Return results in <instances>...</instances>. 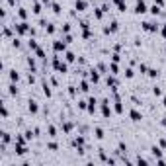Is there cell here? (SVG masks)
<instances>
[{
  "label": "cell",
  "mask_w": 166,
  "mask_h": 166,
  "mask_svg": "<svg viewBox=\"0 0 166 166\" xmlns=\"http://www.w3.org/2000/svg\"><path fill=\"white\" fill-rule=\"evenodd\" d=\"M96 108H98V100H96L94 96H90V98H88V110L86 111H88L90 115H94L96 114Z\"/></svg>",
  "instance_id": "16"
},
{
  "label": "cell",
  "mask_w": 166,
  "mask_h": 166,
  "mask_svg": "<svg viewBox=\"0 0 166 166\" xmlns=\"http://www.w3.org/2000/svg\"><path fill=\"white\" fill-rule=\"evenodd\" d=\"M117 29H119V22H117V20H111L108 28H104V33L106 35H108V33H115Z\"/></svg>",
  "instance_id": "17"
},
{
  "label": "cell",
  "mask_w": 166,
  "mask_h": 166,
  "mask_svg": "<svg viewBox=\"0 0 166 166\" xmlns=\"http://www.w3.org/2000/svg\"><path fill=\"white\" fill-rule=\"evenodd\" d=\"M76 108H78V110H82V111H84V110H88V102H86V100H78V102H76Z\"/></svg>",
  "instance_id": "38"
},
{
  "label": "cell",
  "mask_w": 166,
  "mask_h": 166,
  "mask_svg": "<svg viewBox=\"0 0 166 166\" xmlns=\"http://www.w3.org/2000/svg\"><path fill=\"white\" fill-rule=\"evenodd\" d=\"M133 76H135V71H133L131 67H127L125 68V78H133Z\"/></svg>",
  "instance_id": "45"
},
{
  "label": "cell",
  "mask_w": 166,
  "mask_h": 166,
  "mask_svg": "<svg viewBox=\"0 0 166 166\" xmlns=\"http://www.w3.org/2000/svg\"><path fill=\"white\" fill-rule=\"evenodd\" d=\"M94 137H96V141H104V137H106V133L102 127H94Z\"/></svg>",
  "instance_id": "22"
},
{
  "label": "cell",
  "mask_w": 166,
  "mask_h": 166,
  "mask_svg": "<svg viewBox=\"0 0 166 166\" xmlns=\"http://www.w3.org/2000/svg\"><path fill=\"white\" fill-rule=\"evenodd\" d=\"M78 88H80V92H82V94H86L88 90H90V84L86 82V80H80V82H78Z\"/></svg>",
  "instance_id": "27"
},
{
  "label": "cell",
  "mask_w": 166,
  "mask_h": 166,
  "mask_svg": "<svg viewBox=\"0 0 166 166\" xmlns=\"http://www.w3.org/2000/svg\"><path fill=\"white\" fill-rule=\"evenodd\" d=\"M8 78H10V82H16V84H18V82H20V72L16 71V68H12V71H8Z\"/></svg>",
  "instance_id": "20"
},
{
  "label": "cell",
  "mask_w": 166,
  "mask_h": 166,
  "mask_svg": "<svg viewBox=\"0 0 166 166\" xmlns=\"http://www.w3.org/2000/svg\"><path fill=\"white\" fill-rule=\"evenodd\" d=\"M114 111L117 115H121L123 111H125V110H123V102L121 100H114Z\"/></svg>",
  "instance_id": "21"
},
{
  "label": "cell",
  "mask_w": 166,
  "mask_h": 166,
  "mask_svg": "<svg viewBox=\"0 0 166 166\" xmlns=\"http://www.w3.org/2000/svg\"><path fill=\"white\" fill-rule=\"evenodd\" d=\"M18 86H16V82H10L8 84V90H6V96H12V98H16V96H18Z\"/></svg>",
  "instance_id": "18"
},
{
  "label": "cell",
  "mask_w": 166,
  "mask_h": 166,
  "mask_svg": "<svg viewBox=\"0 0 166 166\" xmlns=\"http://www.w3.org/2000/svg\"><path fill=\"white\" fill-rule=\"evenodd\" d=\"M41 6H43V4H41V0H33V6H31V12H33L35 16H41V12H43V10H41Z\"/></svg>",
  "instance_id": "19"
},
{
  "label": "cell",
  "mask_w": 166,
  "mask_h": 166,
  "mask_svg": "<svg viewBox=\"0 0 166 166\" xmlns=\"http://www.w3.org/2000/svg\"><path fill=\"white\" fill-rule=\"evenodd\" d=\"M35 53V57L37 59H43V61H45V59H47V55H45V51L43 49H41V47H39V49H37V51H33Z\"/></svg>",
  "instance_id": "43"
},
{
  "label": "cell",
  "mask_w": 166,
  "mask_h": 166,
  "mask_svg": "<svg viewBox=\"0 0 166 166\" xmlns=\"http://www.w3.org/2000/svg\"><path fill=\"white\" fill-rule=\"evenodd\" d=\"M25 63H28V67H29L31 72H37V65H35V59L33 57H28V61H25Z\"/></svg>",
  "instance_id": "26"
},
{
  "label": "cell",
  "mask_w": 166,
  "mask_h": 166,
  "mask_svg": "<svg viewBox=\"0 0 166 166\" xmlns=\"http://www.w3.org/2000/svg\"><path fill=\"white\" fill-rule=\"evenodd\" d=\"M106 84H108L110 90H117V88H119V80L115 78V74H108V78H106Z\"/></svg>",
  "instance_id": "7"
},
{
  "label": "cell",
  "mask_w": 166,
  "mask_h": 166,
  "mask_svg": "<svg viewBox=\"0 0 166 166\" xmlns=\"http://www.w3.org/2000/svg\"><path fill=\"white\" fill-rule=\"evenodd\" d=\"M74 10H76V12H86L88 0H74Z\"/></svg>",
  "instance_id": "14"
},
{
  "label": "cell",
  "mask_w": 166,
  "mask_h": 166,
  "mask_svg": "<svg viewBox=\"0 0 166 166\" xmlns=\"http://www.w3.org/2000/svg\"><path fill=\"white\" fill-rule=\"evenodd\" d=\"M162 106H164V108H166V96H164V98H162Z\"/></svg>",
  "instance_id": "52"
},
{
  "label": "cell",
  "mask_w": 166,
  "mask_h": 166,
  "mask_svg": "<svg viewBox=\"0 0 166 166\" xmlns=\"http://www.w3.org/2000/svg\"><path fill=\"white\" fill-rule=\"evenodd\" d=\"M110 74H115V76L119 74V65H117V63H114V61L110 63Z\"/></svg>",
  "instance_id": "29"
},
{
  "label": "cell",
  "mask_w": 166,
  "mask_h": 166,
  "mask_svg": "<svg viewBox=\"0 0 166 166\" xmlns=\"http://www.w3.org/2000/svg\"><path fill=\"white\" fill-rule=\"evenodd\" d=\"M41 92H43V96H45V98H53V90H51L49 82H47L45 78L41 80Z\"/></svg>",
  "instance_id": "11"
},
{
  "label": "cell",
  "mask_w": 166,
  "mask_h": 166,
  "mask_svg": "<svg viewBox=\"0 0 166 166\" xmlns=\"http://www.w3.org/2000/svg\"><path fill=\"white\" fill-rule=\"evenodd\" d=\"M82 145H86V137H84L82 133H80V135H76V137H74L72 141H71V147H72V149H76V147H82Z\"/></svg>",
  "instance_id": "12"
},
{
  "label": "cell",
  "mask_w": 166,
  "mask_h": 166,
  "mask_svg": "<svg viewBox=\"0 0 166 166\" xmlns=\"http://www.w3.org/2000/svg\"><path fill=\"white\" fill-rule=\"evenodd\" d=\"M100 106H102V117H106V119H108V117H111V115L115 114V111H114V108L110 106V98H104V100L100 102Z\"/></svg>",
  "instance_id": "3"
},
{
  "label": "cell",
  "mask_w": 166,
  "mask_h": 166,
  "mask_svg": "<svg viewBox=\"0 0 166 166\" xmlns=\"http://www.w3.org/2000/svg\"><path fill=\"white\" fill-rule=\"evenodd\" d=\"M47 151L57 152V151H59V143H57V141H49V143H47Z\"/></svg>",
  "instance_id": "28"
},
{
  "label": "cell",
  "mask_w": 166,
  "mask_h": 166,
  "mask_svg": "<svg viewBox=\"0 0 166 166\" xmlns=\"http://www.w3.org/2000/svg\"><path fill=\"white\" fill-rule=\"evenodd\" d=\"M71 29H72L71 22H65V24H63V28H61V31H63V33H71Z\"/></svg>",
  "instance_id": "39"
},
{
  "label": "cell",
  "mask_w": 166,
  "mask_h": 166,
  "mask_svg": "<svg viewBox=\"0 0 166 166\" xmlns=\"http://www.w3.org/2000/svg\"><path fill=\"white\" fill-rule=\"evenodd\" d=\"M88 2H92V0H88Z\"/></svg>",
  "instance_id": "53"
},
{
  "label": "cell",
  "mask_w": 166,
  "mask_h": 166,
  "mask_svg": "<svg viewBox=\"0 0 166 166\" xmlns=\"http://www.w3.org/2000/svg\"><path fill=\"white\" fill-rule=\"evenodd\" d=\"M129 117H131V121H135V123H139V121H141V119H143V114H141V111H139V110L135 108V106H133V108L129 110Z\"/></svg>",
  "instance_id": "13"
},
{
  "label": "cell",
  "mask_w": 166,
  "mask_h": 166,
  "mask_svg": "<svg viewBox=\"0 0 166 166\" xmlns=\"http://www.w3.org/2000/svg\"><path fill=\"white\" fill-rule=\"evenodd\" d=\"M45 31H47V33H49V35H53V33H55V31H57V28H55V24H47V28H45Z\"/></svg>",
  "instance_id": "40"
},
{
  "label": "cell",
  "mask_w": 166,
  "mask_h": 166,
  "mask_svg": "<svg viewBox=\"0 0 166 166\" xmlns=\"http://www.w3.org/2000/svg\"><path fill=\"white\" fill-rule=\"evenodd\" d=\"M149 162H151V160L145 158V156H141V154H139V156L135 158V164H149Z\"/></svg>",
  "instance_id": "41"
},
{
  "label": "cell",
  "mask_w": 166,
  "mask_h": 166,
  "mask_svg": "<svg viewBox=\"0 0 166 166\" xmlns=\"http://www.w3.org/2000/svg\"><path fill=\"white\" fill-rule=\"evenodd\" d=\"M151 154H152V158L156 160V158H162V154H164V149L160 147V145L156 143V145H152L151 147Z\"/></svg>",
  "instance_id": "10"
},
{
  "label": "cell",
  "mask_w": 166,
  "mask_h": 166,
  "mask_svg": "<svg viewBox=\"0 0 166 166\" xmlns=\"http://www.w3.org/2000/svg\"><path fill=\"white\" fill-rule=\"evenodd\" d=\"M47 133H49L51 139H57V127L55 125H47Z\"/></svg>",
  "instance_id": "34"
},
{
  "label": "cell",
  "mask_w": 166,
  "mask_h": 166,
  "mask_svg": "<svg viewBox=\"0 0 166 166\" xmlns=\"http://www.w3.org/2000/svg\"><path fill=\"white\" fill-rule=\"evenodd\" d=\"M28 47H29L31 51H37V49H39V43H37L35 37H29V39H28Z\"/></svg>",
  "instance_id": "25"
},
{
  "label": "cell",
  "mask_w": 166,
  "mask_h": 166,
  "mask_svg": "<svg viewBox=\"0 0 166 166\" xmlns=\"http://www.w3.org/2000/svg\"><path fill=\"white\" fill-rule=\"evenodd\" d=\"M88 78H90V82H94V84H98L100 82V71H98V68H90V71H88Z\"/></svg>",
  "instance_id": "15"
},
{
  "label": "cell",
  "mask_w": 166,
  "mask_h": 166,
  "mask_svg": "<svg viewBox=\"0 0 166 166\" xmlns=\"http://www.w3.org/2000/svg\"><path fill=\"white\" fill-rule=\"evenodd\" d=\"M133 12H135L137 16H143V14H147V12H149V8H147V2H145V0H135V8H133Z\"/></svg>",
  "instance_id": "6"
},
{
  "label": "cell",
  "mask_w": 166,
  "mask_h": 166,
  "mask_svg": "<svg viewBox=\"0 0 166 166\" xmlns=\"http://www.w3.org/2000/svg\"><path fill=\"white\" fill-rule=\"evenodd\" d=\"M90 37H92V31H90V29L82 31V39H90Z\"/></svg>",
  "instance_id": "48"
},
{
  "label": "cell",
  "mask_w": 166,
  "mask_h": 166,
  "mask_svg": "<svg viewBox=\"0 0 166 166\" xmlns=\"http://www.w3.org/2000/svg\"><path fill=\"white\" fill-rule=\"evenodd\" d=\"M14 29H16V35H29V31H31V25L25 22V20H22V22H18V24H14Z\"/></svg>",
  "instance_id": "1"
},
{
  "label": "cell",
  "mask_w": 166,
  "mask_h": 166,
  "mask_svg": "<svg viewBox=\"0 0 166 166\" xmlns=\"http://www.w3.org/2000/svg\"><path fill=\"white\" fill-rule=\"evenodd\" d=\"M154 4H158V6H162V8H164V0H154Z\"/></svg>",
  "instance_id": "51"
},
{
  "label": "cell",
  "mask_w": 166,
  "mask_h": 166,
  "mask_svg": "<svg viewBox=\"0 0 166 166\" xmlns=\"http://www.w3.org/2000/svg\"><path fill=\"white\" fill-rule=\"evenodd\" d=\"M24 135H25V139H28V141H31V139L35 137V131H33V129H25Z\"/></svg>",
  "instance_id": "42"
},
{
  "label": "cell",
  "mask_w": 166,
  "mask_h": 166,
  "mask_svg": "<svg viewBox=\"0 0 166 166\" xmlns=\"http://www.w3.org/2000/svg\"><path fill=\"white\" fill-rule=\"evenodd\" d=\"M104 14L106 12H104V8H102V6L100 8H94V18L96 20H102V18H104Z\"/></svg>",
  "instance_id": "33"
},
{
  "label": "cell",
  "mask_w": 166,
  "mask_h": 166,
  "mask_svg": "<svg viewBox=\"0 0 166 166\" xmlns=\"http://www.w3.org/2000/svg\"><path fill=\"white\" fill-rule=\"evenodd\" d=\"M67 94L71 96V98H76V96H78V94H76V86H74V84H71V86L67 88Z\"/></svg>",
  "instance_id": "36"
},
{
  "label": "cell",
  "mask_w": 166,
  "mask_h": 166,
  "mask_svg": "<svg viewBox=\"0 0 166 166\" xmlns=\"http://www.w3.org/2000/svg\"><path fill=\"white\" fill-rule=\"evenodd\" d=\"M61 129L65 135H71L72 129H74V121H67V119H61Z\"/></svg>",
  "instance_id": "8"
},
{
  "label": "cell",
  "mask_w": 166,
  "mask_h": 166,
  "mask_svg": "<svg viewBox=\"0 0 166 166\" xmlns=\"http://www.w3.org/2000/svg\"><path fill=\"white\" fill-rule=\"evenodd\" d=\"M51 10H53V14H57V16L63 12V8H61V4H59V2H53L51 4Z\"/></svg>",
  "instance_id": "35"
},
{
  "label": "cell",
  "mask_w": 166,
  "mask_h": 166,
  "mask_svg": "<svg viewBox=\"0 0 166 166\" xmlns=\"http://www.w3.org/2000/svg\"><path fill=\"white\" fill-rule=\"evenodd\" d=\"M28 152H29L28 143H14V154H16L18 158H24Z\"/></svg>",
  "instance_id": "4"
},
{
  "label": "cell",
  "mask_w": 166,
  "mask_h": 166,
  "mask_svg": "<svg viewBox=\"0 0 166 166\" xmlns=\"http://www.w3.org/2000/svg\"><path fill=\"white\" fill-rule=\"evenodd\" d=\"M151 92H152V96H156V98H160V96H162V88H160V86H158V84H154V86H152V90H151Z\"/></svg>",
  "instance_id": "37"
},
{
  "label": "cell",
  "mask_w": 166,
  "mask_h": 166,
  "mask_svg": "<svg viewBox=\"0 0 166 166\" xmlns=\"http://www.w3.org/2000/svg\"><path fill=\"white\" fill-rule=\"evenodd\" d=\"M133 45H135V47H141V45H143L141 37H135V39H133Z\"/></svg>",
  "instance_id": "50"
},
{
  "label": "cell",
  "mask_w": 166,
  "mask_h": 166,
  "mask_svg": "<svg viewBox=\"0 0 166 166\" xmlns=\"http://www.w3.org/2000/svg\"><path fill=\"white\" fill-rule=\"evenodd\" d=\"M28 111H29L31 115H37V114H39V104H37L33 98L28 100Z\"/></svg>",
  "instance_id": "9"
},
{
  "label": "cell",
  "mask_w": 166,
  "mask_h": 166,
  "mask_svg": "<svg viewBox=\"0 0 166 166\" xmlns=\"http://www.w3.org/2000/svg\"><path fill=\"white\" fill-rule=\"evenodd\" d=\"M139 72H141V74H147V72H149V67L145 65V63H139Z\"/></svg>",
  "instance_id": "44"
},
{
  "label": "cell",
  "mask_w": 166,
  "mask_h": 166,
  "mask_svg": "<svg viewBox=\"0 0 166 166\" xmlns=\"http://www.w3.org/2000/svg\"><path fill=\"white\" fill-rule=\"evenodd\" d=\"M49 80H51V86H55V88H59V80H57V76H51Z\"/></svg>",
  "instance_id": "49"
},
{
  "label": "cell",
  "mask_w": 166,
  "mask_h": 166,
  "mask_svg": "<svg viewBox=\"0 0 166 166\" xmlns=\"http://www.w3.org/2000/svg\"><path fill=\"white\" fill-rule=\"evenodd\" d=\"M65 61L68 63V65H72V63H76V55H74L72 51H67L65 53Z\"/></svg>",
  "instance_id": "24"
},
{
  "label": "cell",
  "mask_w": 166,
  "mask_h": 166,
  "mask_svg": "<svg viewBox=\"0 0 166 166\" xmlns=\"http://www.w3.org/2000/svg\"><path fill=\"white\" fill-rule=\"evenodd\" d=\"M147 76H149V78H158V76H160V71H158V68H149Z\"/></svg>",
  "instance_id": "32"
},
{
  "label": "cell",
  "mask_w": 166,
  "mask_h": 166,
  "mask_svg": "<svg viewBox=\"0 0 166 166\" xmlns=\"http://www.w3.org/2000/svg\"><path fill=\"white\" fill-rule=\"evenodd\" d=\"M141 29L149 31V33H156V31H160V24H158V20H156V22H149V20H145V22H141Z\"/></svg>",
  "instance_id": "2"
},
{
  "label": "cell",
  "mask_w": 166,
  "mask_h": 166,
  "mask_svg": "<svg viewBox=\"0 0 166 166\" xmlns=\"http://www.w3.org/2000/svg\"><path fill=\"white\" fill-rule=\"evenodd\" d=\"M111 61H114V63H119V61H121V55H119L117 51H114V53H111Z\"/></svg>",
  "instance_id": "46"
},
{
  "label": "cell",
  "mask_w": 166,
  "mask_h": 166,
  "mask_svg": "<svg viewBox=\"0 0 166 166\" xmlns=\"http://www.w3.org/2000/svg\"><path fill=\"white\" fill-rule=\"evenodd\" d=\"M149 12H151V14L154 16V18H156V16L162 14V6H158V4H152V6L149 8Z\"/></svg>",
  "instance_id": "23"
},
{
  "label": "cell",
  "mask_w": 166,
  "mask_h": 166,
  "mask_svg": "<svg viewBox=\"0 0 166 166\" xmlns=\"http://www.w3.org/2000/svg\"><path fill=\"white\" fill-rule=\"evenodd\" d=\"M131 102H133V106H135V108H139V106H141V100H139L137 96H131Z\"/></svg>",
  "instance_id": "47"
},
{
  "label": "cell",
  "mask_w": 166,
  "mask_h": 166,
  "mask_svg": "<svg viewBox=\"0 0 166 166\" xmlns=\"http://www.w3.org/2000/svg\"><path fill=\"white\" fill-rule=\"evenodd\" d=\"M67 41L65 39H57V41H53V51L57 53V55H61V53H67L68 49H67Z\"/></svg>",
  "instance_id": "5"
},
{
  "label": "cell",
  "mask_w": 166,
  "mask_h": 166,
  "mask_svg": "<svg viewBox=\"0 0 166 166\" xmlns=\"http://www.w3.org/2000/svg\"><path fill=\"white\" fill-rule=\"evenodd\" d=\"M10 41H12V47H14V49H20V47H22V39H20V35L12 37Z\"/></svg>",
  "instance_id": "30"
},
{
  "label": "cell",
  "mask_w": 166,
  "mask_h": 166,
  "mask_svg": "<svg viewBox=\"0 0 166 166\" xmlns=\"http://www.w3.org/2000/svg\"><path fill=\"white\" fill-rule=\"evenodd\" d=\"M16 14H18V18L20 20H28V10H25V8H18V12H16Z\"/></svg>",
  "instance_id": "31"
}]
</instances>
